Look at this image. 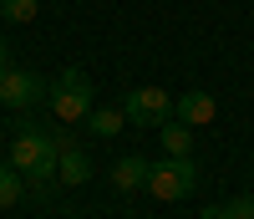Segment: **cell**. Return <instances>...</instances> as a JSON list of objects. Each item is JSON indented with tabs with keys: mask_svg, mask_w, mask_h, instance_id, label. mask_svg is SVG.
Returning <instances> with one entry per match:
<instances>
[{
	"mask_svg": "<svg viewBox=\"0 0 254 219\" xmlns=\"http://www.w3.org/2000/svg\"><path fill=\"white\" fill-rule=\"evenodd\" d=\"M46 102H51V117L56 122H66V127L87 122V112H92V82H87V72L66 67V72L46 87Z\"/></svg>",
	"mask_w": 254,
	"mask_h": 219,
	"instance_id": "1",
	"label": "cell"
},
{
	"mask_svg": "<svg viewBox=\"0 0 254 219\" xmlns=\"http://www.w3.org/2000/svg\"><path fill=\"white\" fill-rule=\"evenodd\" d=\"M193 189H198V163L193 158H173V153H163V158L147 168V194L163 199V204L188 199Z\"/></svg>",
	"mask_w": 254,
	"mask_h": 219,
	"instance_id": "2",
	"label": "cell"
},
{
	"mask_svg": "<svg viewBox=\"0 0 254 219\" xmlns=\"http://www.w3.org/2000/svg\"><path fill=\"white\" fill-rule=\"evenodd\" d=\"M122 112H127L132 127H158L173 112V92H163V87H132V92L122 97Z\"/></svg>",
	"mask_w": 254,
	"mask_h": 219,
	"instance_id": "3",
	"label": "cell"
},
{
	"mask_svg": "<svg viewBox=\"0 0 254 219\" xmlns=\"http://www.w3.org/2000/svg\"><path fill=\"white\" fill-rule=\"evenodd\" d=\"M46 158H61V153L51 148V133H46V127H36V122H20V127H15V143H10V168L31 173L36 163H46Z\"/></svg>",
	"mask_w": 254,
	"mask_h": 219,
	"instance_id": "4",
	"label": "cell"
},
{
	"mask_svg": "<svg viewBox=\"0 0 254 219\" xmlns=\"http://www.w3.org/2000/svg\"><path fill=\"white\" fill-rule=\"evenodd\" d=\"M41 97H46V82L36 72H26V67H5L0 72V102L5 107H36Z\"/></svg>",
	"mask_w": 254,
	"mask_h": 219,
	"instance_id": "5",
	"label": "cell"
},
{
	"mask_svg": "<svg viewBox=\"0 0 254 219\" xmlns=\"http://www.w3.org/2000/svg\"><path fill=\"white\" fill-rule=\"evenodd\" d=\"M214 112H219V102H214V92H178V102H173V117H183L188 127H208L214 122Z\"/></svg>",
	"mask_w": 254,
	"mask_h": 219,
	"instance_id": "6",
	"label": "cell"
},
{
	"mask_svg": "<svg viewBox=\"0 0 254 219\" xmlns=\"http://www.w3.org/2000/svg\"><path fill=\"white\" fill-rule=\"evenodd\" d=\"M158 143H163V153H173V158H188V153H193V127L168 112V117L158 122Z\"/></svg>",
	"mask_w": 254,
	"mask_h": 219,
	"instance_id": "7",
	"label": "cell"
},
{
	"mask_svg": "<svg viewBox=\"0 0 254 219\" xmlns=\"http://www.w3.org/2000/svg\"><path fill=\"white\" fill-rule=\"evenodd\" d=\"M147 168H153V163H142L137 153H132V158H117V163H112V189H117V194L147 189Z\"/></svg>",
	"mask_w": 254,
	"mask_h": 219,
	"instance_id": "8",
	"label": "cell"
},
{
	"mask_svg": "<svg viewBox=\"0 0 254 219\" xmlns=\"http://www.w3.org/2000/svg\"><path fill=\"white\" fill-rule=\"evenodd\" d=\"M56 179L66 184V189H76V184H87V179H92V163H87V153H81V148H71V153H61V158H56Z\"/></svg>",
	"mask_w": 254,
	"mask_h": 219,
	"instance_id": "9",
	"label": "cell"
},
{
	"mask_svg": "<svg viewBox=\"0 0 254 219\" xmlns=\"http://www.w3.org/2000/svg\"><path fill=\"white\" fill-rule=\"evenodd\" d=\"M87 122H92V133H97V138H117L122 127H127V112H122V107H92Z\"/></svg>",
	"mask_w": 254,
	"mask_h": 219,
	"instance_id": "10",
	"label": "cell"
},
{
	"mask_svg": "<svg viewBox=\"0 0 254 219\" xmlns=\"http://www.w3.org/2000/svg\"><path fill=\"white\" fill-rule=\"evenodd\" d=\"M20 194H26V184H20V168H10V163H0V209H10Z\"/></svg>",
	"mask_w": 254,
	"mask_h": 219,
	"instance_id": "11",
	"label": "cell"
},
{
	"mask_svg": "<svg viewBox=\"0 0 254 219\" xmlns=\"http://www.w3.org/2000/svg\"><path fill=\"white\" fill-rule=\"evenodd\" d=\"M36 10H41V0H0V15H5V20H15V26L36 20Z\"/></svg>",
	"mask_w": 254,
	"mask_h": 219,
	"instance_id": "12",
	"label": "cell"
},
{
	"mask_svg": "<svg viewBox=\"0 0 254 219\" xmlns=\"http://www.w3.org/2000/svg\"><path fill=\"white\" fill-rule=\"evenodd\" d=\"M224 219H254V194H239V199L224 204Z\"/></svg>",
	"mask_w": 254,
	"mask_h": 219,
	"instance_id": "13",
	"label": "cell"
},
{
	"mask_svg": "<svg viewBox=\"0 0 254 219\" xmlns=\"http://www.w3.org/2000/svg\"><path fill=\"white\" fill-rule=\"evenodd\" d=\"M51 148H56V153H71V148H76V138L66 133V122H61V133H51Z\"/></svg>",
	"mask_w": 254,
	"mask_h": 219,
	"instance_id": "14",
	"label": "cell"
},
{
	"mask_svg": "<svg viewBox=\"0 0 254 219\" xmlns=\"http://www.w3.org/2000/svg\"><path fill=\"white\" fill-rule=\"evenodd\" d=\"M198 219H224V204H214V209H203Z\"/></svg>",
	"mask_w": 254,
	"mask_h": 219,
	"instance_id": "15",
	"label": "cell"
},
{
	"mask_svg": "<svg viewBox=\"0 0 254 219\" xmlns=\"http://www.w3.org/2000/svg\"><path fill=\"white\" fill-rule=\"evenodd\" d=\"M10 67V51H5V41H0V72H5Z\"/></svg>",
	"mask_w": 254,
	"mask_h": 219,
	"instance_id": "16",
	"label": "cell"
}]
</instances>
